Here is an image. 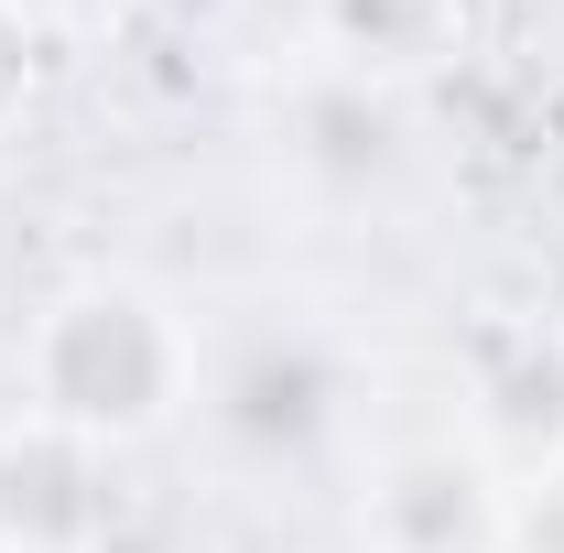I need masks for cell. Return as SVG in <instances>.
Returning a JSON list of instances; mask_svg holds the SVG:
<instances>
[{"mask_svg":"<svg viewBox=\"0 0 564 553\" xmlns=\"http://www.w3.org/2000/svg\"><path fill=\"white\" fill-rule=\"evenodd\" d=\"M55 66H66V33H55L33 0H0V141H11L33 109H44Z\"/></svg>","mask_w":564,"mask_h":553,"instance_id":"5","label":"cell"},{"mask_svg":"<svg viewBox=\"0 0 564 553\" xmlns=\"http://www.w3.org/2000/svg\"><path fill=\"white\" fill-rule=\"evenodd\" d=\"M33 11H44L55 33H98V22H120L131 0H33Z\"/></svg>","mask_w":564,"mask_h":553,"instance_id":"7","label":"cell"},{"mask_svg":"<svg viewBox=\"0 0 564 553\" xmlns=\"http://www.w3.org/2000/svg\"><path fill=\"white\" fill-rule=\"evenodd\" d=\"M109 532V467L55 434H0V553H98Z\"/></svg>","mask_w":564,"mask_h":553,"instance_id":"4","label":"cell"},{"mask_svg":"<svg viewBox=\"0 0 564 553\" xmlns=\"http://www.w3.org/2000/svg\"><path fill=\"white\" fill-rule=\"evenodd\" d=\"M510 553H564V467L521 478V510H510Z\"/></svg>","mask_w":564,"mask_h":553,"instance_id":"6","label":"cell"},{"mask_svg":"<svg viewBox=\"0 0 564 553\" xmlns=\"http://www.w3.org/2000/svg\"><path fill=\"white\" fill-rule=\"evenodd\" d=\"M207 456L250 488L282 478H348L380 434V380L369 347L326 315V304H250L207 326V369H196V423Z\"/></svg>","mask_w":564,"mask_h":553,"instance_id":"2","label":"cell"},{"mask_svg":"<svg viewBox=\"0 0 564 553\" xmlns=\"http://www.w3.org/2000/svg\"><path fill=\"white\" fill-rule=\"evenodd\" d=\"M521 478L467 423H380L348 467V553H510Z\"/></svg>","mask_w":564,"mask_h":553,"instance_id":"3","label":"cell"},{"mask_svg":"<svg viewBox=\"0 0 564 553\" xmlns=\"http://www.w3.org/2000/svg\"><path fill=\"white\" fill-rule=\"evenodd\" d=\"M207 315L141 261H76L33 293L11 337V423L120 467L196 423Z\"/></svg>","mask_w":564,"mask_h":553,"instance_id":"1","label":"cell"}]
</instances>
